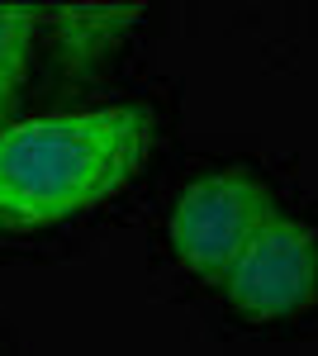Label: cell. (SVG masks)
Listing matches in <instances>:
<instances>
[{
    "label": "cell",
    "mask_w": 318,
    "mask_h": 356,
    "mask_svg": "<svg viewBox=\"0 0 318 356\" xmlns=\"http://www.w3.org/2000/svg\"><path fill=\"white\" fill-rule=\"evenodd\" d=\"M38 29H43V5H0V119L24 86Z\"/></svg>",
    "instance_id": "5"
},
{
    "label": "cell",
    "mask_w": 318,
    "mask_h": 356,
    "mask_svg": "<svg viewBox=\"0 0 318 356\" xmlns=\"http://www.w3.org/2000/svg\"><path fill=\"white\" fill-rule=\"evenodd\" d=\"M223 300L252 323H280L318 300V233L294 214H266L218 280Z\"/></svg>",
    "instance_id": "3"
},
{
    "label": "cell",
    "mask_w": 318,
    "mask_h": 356,
    "mask_svg": "<svg viewBox=\"0 0 318 356\" xmlns=\"http://www.w3.org/2000/svg\"><path fill=\"white\" fill-rule=\"evenodd\" d=\"M148 147L152 119L138 105L0 124V228H53L114 200Z\"/></svg>",
    "instance_id": "1"
},
{
    "label": "cell",
    "mask_w": 318,
    "mask_h": 356,
    "mask_svg": "<svg viewBox=\"0 0 318 356\" xmlns=\"http://www.w3.org/2000/svg\"><path fill=\"white\" fill-rule=\"evenodd\" d=\"M276 214V195L247 166H218L195 176L166 214V243L190 275L218 285L247 238Z\"/></svg>",
    "instance_id": "2"
},
{
    "label": "cell",
    "mask_w": 318,
    "mask_h": 356,
    "mask_svg": "<svg viewBox=\"0 0 318 356\" xmlns=\"http://www.w3.org/2000/svg\"><path fill=\"white\" fill-rule=\"evenodd\" d=\"M143 15V5H43V24H53L57 48L67 62H95L124 29Z\"/></svg>",
    "instance_id": "4"
}]
</instances>
